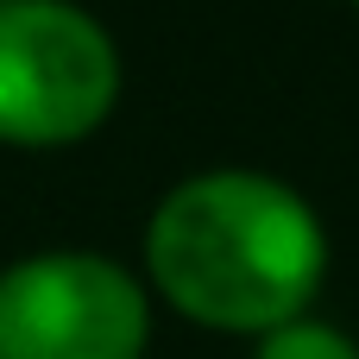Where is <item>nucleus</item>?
<instances>
[{
  "label": "nucleus",
  "mask_w": 359,
  "mask_h": 359,
  "mask_svg": "<svg viewBox=\"0 0 359 359\" xmlns=\"http://www.w3.org/2000/svg\"><path fill=\"white\" fill-rule=\"evenodd\" d=\"M145 290L95 252H38L0 271V359H139Z\"/></svg>",
  "instance_id": "nucleus-3"
},
{
  "label": "nucleus",
  "mask_w": 359,
  "mask_h": 359,
  "mask_svg": "<svg viewBox=\"0 0 359 359\" xmlns=\"http://www.w3.org/2000/svg\"><path fill=\"white\" fill-rule=\"evenodd\" d=\"M151 284L196 322L233 334H271L303 322L328 271L316 208L265 170L183 177L145 227Z\"/></svg>",
  "instance_id": "nucleus-1"
},
{
  "label": "nucleus",
  "mask_w": 359,
  "mask_h": 359,
  "mask_svg": "<svg viewBox=\"0 0 359 359\" xmlns=\"http://www.w3.org/2000/svg\"><path fill=\"white\" fill-rule=\"evenodd\" d=\"M120 50L76 0H0V139L69 145L107 120Z\"/></svg>",
  "instance_id": "nucleus-2"
},
{
  "label": "nucleus",
  "mask_w": 359,
  "mask_h": 359,
  "mask_svg": "<svg viewBox=\"0 0 359 359\" xmlns=\"http://www.w3.org/2000/svg\"><path fill=\"white\" fill-rule=\"evenodd\" d=\"M252 359H359V347L328 322H284L259 341Z\"/></svg>",
  "instance_id": "nucleus-4"
}]
</instances>
